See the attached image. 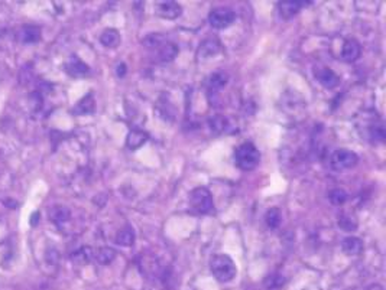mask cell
I'll return each instance as SVG.
<instances>
[{
	"instance_id": "obj_1",
	"label": "cell",
	"mask_w": 386,
	"mask_h": 290,
	"mask_svg": "<svg viewBox=\"0 0 386 290\" xmlns=\"http://www.w3.org/2000/svg\"><path fill=\"white\" fill-rule=\"evenodd\" d=\"M210 270L211 273H213V276L217 278L219 281H222V283L233 280L236 273H237V268H236V264L233 263V260L226 254L214 255L211 258Z\"/></svg>"
},
{
	"instance_id": "obj_2",
	"label": "cell",
	"mask_w": 386,
	"mask_h": 290,
	"mask_svg": "<svg viewBox=\"0 0 386 290\" xmlns=\"http://www.w3.org/2000/svg\"><path fill=\"white\" fill-rule=\"evenodd\" d=\"M234 162L243 171H253L260 162V153L253 143H243L234 152Z\"/></svg>"
},
{
	"instance_id": "obj_3",
	"label": "cell",
	"mask_w": 386,
	"mask_h": 290,
	"mask_svg": "<svg viewBox=\"0 0 386 290\" xmlns=\"http://www.w3.org/2000/svg\"><path fill=\"white\" fill-rule=\"evenodd\" d=\"M359 162V156L347 149H339L330 158V166L333 171H346L354 168Z\"/></svg>"
},
{
	"instance_id": "obj_4",
	"label": "cell",
	"mask_w": 386,
	"mask_h": 290,
	"mask_svg": "<svg viewBox=\"0 0 386 290\" xmlns=\"http://www.w3.org/2000/svg\"><path fill=\"white\" fill-rule=\"evenodd\" d=\"M189 204L192 209L199 214H207L213 209V198L209 189L206 188H196L189 195Z\"/></svg>"
},
{
	"instance_id": "obj_5",
	"label": "cell",
	"mask_w": 386,
	"mask_h": 290,
	"mask_svg": "<svg viewBox=\"0 0 386 290\" xmlns=\"http://www.w3.org/2000/svg\"><path fill=\"white\" fill-rule=\"evenodd\" d=\"M234 19H236V15H234L233 11L226 9V8L214 9V11L210 13V16H209L210 25L214 29L229 28V26L234 22Z\"/></svg>"
},
{
	"instance_id": "obj_6",
	"label": "cell",
	"mask_w": 386,
	"mask_h": 290,
	"mask_svg": "<svg viewBox=\"0 0 386 290\" xmlns=\"http://www.w3.org/2000/svg\"><path fill=\"white\" fill-rule=\"evenodd\" d=\"M156 13H158L161 18H164V19L174 21L178 16H181L182 9H181V6H179L178 3L168 0V2H159V3H156Z\"/></svg>"
},
{
	"instance_id": "obj_7",
	"label": "cell",
	"mask_w": 386,
	"mask_h": 290,
	"mask_svg": "<svg viewBox=\"0 0 386 290\" xmlns=\"http://www.w3.org/2000/svg\"><path fill=\"white\" fill-rule=\"evenodd\" d=\"M220 54V44L216 39H207L204 41L199 47L197 51V58L204 61V59H210L217 57Z\"/></svg>"
},
{
	"instance_id": "obj_8",
	"label": "cell",
	"mask_w": 386,
	"mask_h": 290,
	"mask_svg": "<svg viewBox=\"0 0 386 290\" xmlns=\"http://www.w3.org/2000/svg\"><path fill=\"white\" fill-rule=\"evenodd\" d=\"M307 5L305 2H291V0H285V2H279L278 3V9H279V15L282 19L290 21L291 18H294L297 13L301 11V8Z\"/></svg>"
},
{
	"instance_id": "obj_9",
	"label": "cell",
	"mask_w": 386,
	"mask_h": 290,
	"mask_svg": "<svg viewBox=\"0 0 386 290\" xmlns=\"http://www.w3.org/2000/svg\"><path fill=\"white\" fill-rule=\"evenodd\" d=\"M41 39V29L35 25H24L19 31V41L22 44H36Z\"/></svg>"
},
{
	"instance_id": "obj_10",
	"label": "cell",
	"mask_w": 386,
	"mask_h": 290,
	"mask_svg": "<svg viewBox=\"0 0 386 290\" xmlns=\"http://www.w3.org/2000/svg\"><path fill=\"white\" fill-rule=\"evenodd\" d=\"M360 57V45L357 41L354 39H349L344 42L343 45V51H341V58L347 62H353Z\"/></svg>"
},
{
	"instance_id": "obj_11",
	"label": "cell",
	"mask_w": 386,
	"mask_h": 290,
	"mask_svg": "<svg viewBox=\"0 0 386 290\" xmlns=\"http://www.w3.org/2000/svg\"><path fill=\"white\" fill-rule=\"evenodd\" d=\"M341 250L343 253L347 255H357L362 253L363 250V243L360 238L357 237H347L343 240L341 243Z\"/></svg>"
},
{
	"instance_id": "obj_12",
	"label": "cell",
	"mask_w": 386,
	"mask_h": 290,
	"mask_svg": "<svg viewBox=\"0 0 386 290\" xmlns=\"http://www.w3.org/2000/svg\"><path fill=\"white\" fill-rule=\"evenodd\" d=\"M148 134L142 130H132L128 134V139H126V144L130 151H136L139 149L141 146H143V143L148 140Z\"/></svg>"
},
{
	"instance_id": "obj_13",
	"label": "cell",
	"mask_w": 386,
	"mask_h": 290,
	"mask_svg": "<svg viewBox=\"0 0 386 290\" xmlns=\"http://www.w3.org/2000/svg\"><path fill=\"white\" fill-rule=\"evenodd\" d=\"M317 78H318V81L321 82V85H324L326 88H334V87L339 85L340 82L339 75L336 72H333L331 70H328V68H324V70L320 71Z\"/></svg>"
},
{
	"instance_id": "obj_14",
	"label": "cell",
	"mask_w": 386,
	"mask_h": 290,
	"mask_svg": "<svg viewBox=\"0 0 386 290\" xmlns=\"http://www.w3.org/2000/svg\"><path fill=\"white\" fill-rule=\"evenodd\" d=\"M67 72L72 75V77H82L88 72V67L87 64H84L81 59H78L77 57H72L70 59V62L65 65Z\"/></svg>"
},
{
	"instance_id": "obj_15",
	"label": "cell",
	"mask_w": 386,
	"mask_h": 290,
	"mask_svg": "<svg viewBox=\"0 0 386 290\" xmlns=\"http://www.w3.org/2000/svg\"><path fill=\"white\" fill-rule=\"evenodd\" d=\"M120 41H122V38L116 29H106L100 36V42L106 48H116L120 44Z\"/></svg>"
},
{
	"instance_id": "obj_16",
	"label": "cell",
	"mask_w": 386,
	"mask_h": 290,
	"mask_svg": "<svg viewBox=\"0 0 386 290\" xmlns=\"http://www.w3.org/2000/svg\"><path fill=\"white\" fill-rule=\"evenodd\" d=\"M227 81H229V75L226 72H223V71L214 72V74H211L210 80H209V90L219 91L227 84Z\"/></svg>"
},
{
	"instance_id": "obj_17",
	"label": "cell",
	"mask_w": 386,
	"mask_h": 290,
	"mask_svg": "<svg viewBox=\"0 0 386 290\" xmlns=\"http://www.w3.org/2000/svg\"><path fill=\"white\" fill-rule=\"evenodd\" d=\"M116 243L123 247H130L135 243V231L132 227H125L116 234Z\"/></svg>"
},
{
	"instance_id": "obj_18",
	"label": "cell",
	"mask_w": 386,
	"mask_h": 290,
	"mask_svg": "<svg viewBox=\"0 0 386 290\" xmlns=\"http://www.w3.org/2000/svg\"><path fill=\"white\" fill-rule=\"evenodd\" d=\"M93 255L99 264H109V263H112V261L115 260L116 253H115V250L110 248V247H102V248H99Z\"/></svg>"
},
{
	"instance_id": "obj_19",
	"label": "cell",
	"mask_w": 386,
	"mask_h": 290,
	"mask_svg": "<svg viewBox=\"0 0 386 290\" xmlns=\"http://www.w3.org/2000/svg\"><path fill=\"white\" fill-rule=\"evenodd\" d=\"M94 111V100L93 95H85L84 98H81V101L74 107L72 113L74 114H88Z\"/></svg>"
},
{
	"instance_id": "obj_20",
	"label": "cell",
	"mask_w": 386,
	"mask_h": 290,
	"mask_svg": "<svg viewBox=\"0 0 386 290\" xmlns=\"http://www.w3.org/2000/svg\"><path fill=\"white\" fill-rule=\"evenodd\" d=\"M178 55V48L174 44H166L159 49V59L162 62H171Z\"/></svg>"
},
{
	"instance_id": "obj_21",
	"label": "cell",
	"mask_w": 386,
	"mask_h": 290,
	"mask_svg": "<svg viewBox=\"0 0 386 290\" xmlns=\"http://www.w3.org/2000/svg\"><path fill=\"white\" fill-rule=\"evenodd\" d=\"M265 221H266V225L272 230L278 228L279 224H281V211L278 208L268 209V212L265 215Z\"/></svg>"
},
{
	"instance_id": "obj_22",
	"label": "cell",
	"mask_w": 386,
	"mask_h": 290,
	"mask_svg": "<svg viewBox=\"0 0 386 290\" xmlns=\"http://www.w3.org/2000/svg\"><path fill=\"white\" fill-rule=\"evenodd\" d=\"M209 123H210L211 131H214V133H217V134H222L223 131L227 128V126H229L227 118L223 116L211 117L210 120H209Z\"/></svg>"
},
{
	"instance_id": "obj_23",
	"label": "cell",
	"mask_w": 386,
	"mask_h": 290,
	"mask_svg": "<svg viewBox=\"0 0 386 290\" xmlns=\"http://www.w3.org/2000/svg\"><path fill=\"white\" fill-rule=\"evenodd\" d=\"M70 209L65 208V207H55L51 211V218L55 221L57 224L58 222H65L67 220H70Z\"/></svg>"
},
{
	"instance_id": "obj_24",
	"label": "cell",
	"mask_w": 386,
	"mask_h": 290,
	"mask_svg": "<svg viewBox=\"0 0 386 290\" xmlns=\"http://www.w3.org/2000/svg\"><path fill=\"white\" fill-rule=\"evenodd\" d=\"M339 225L344 231H354L357 228V221L349 214H343L339 218Z\"/></svg>"
},
{
	"instance_id": "obj_25",
	"label": "cell",
	"mask_w": 386,
	"mask_h": 290,
	"mask_svg": "<svg viewBox=\"0 0 386 290\" xmlns=\"http://www.w3.org/2000/svg\"><path fill=\"white\" fill-rule=\"evenodd\" d=\"M328 198H330V202L333 205H343L346 202V199H347V194L343 189H333L330 192Z\"/></svg>"
},
{
	"instance_id": "obj_26",
	"label": "cell",
	"mask_w": 386,
	"mask_h": 290,
	"mask_svg": "<svg viewBox=\"0 0 386 290\" xmlns=\"http://www.w3.org/2000/svg\"><path fill=\"white\" fill-rule=\"evenodd\" d=\"M93 257V251H91V248H88V247H84V248H80L77 253H74L72 254V260L74 261H77V263H87L90 258Z\"/></svg>"
},
{
	"instance_id": "obj_27",
	"label": "cell",
	"mask_w": 386,
	"mask_h": 290,
	"mask_svg": "<svg viewBox=\"0 0 386 290\" xmlns=\"http://www.w3.org/2000/svg\"><path fill=\"white\" fill-rule=\"evenodd\" d=\"M42 97L39 93H32L29 95V105H31V110L32 111H38L41 107H42Z\"/></svg>"
},
{
	"instance_id": "obj_28",
	"label": "cell",
	"mask_w": 386,
	"mask_h": 290,
	"mask_svg": "<svg viewBox=\"0 0 386 290\" xmlns=\"http://www.w3.org/2000/svg\"><path fill=\"white\" fill-rule=\"evenodd\" d=\"M270 283H272V284H269V286H268V289H270V290L279 289V287H282V286H283V278L279 277V276H276V277H272Z\"/></svg>"
},
{
	"instance_id": "obj_29",
	"label": "cell",
	"mask_w": 386,
	"mask_h": 290,
	"mask_svg": "<svg viewBox=\"0 0 386 290\" xmlns=\"http://www.w3.org/2000/svg\"><path fill=\"white\" fill-rule=\"evenodd\" d=\"M125 74H126V65H125V64H119V67H117V75H119V77H125Z\"/></svg>"
},
{
	"instance_id": "obj_30",
	"label": "cell",
	"mask_w": 386,
	"mask_h": 290,
	"mask_svg": "<svg viewBox=\"0 0 386 290\" xmlns=\"http://www.w3.org/2000/svg\"><path fill=\"white\" fill-rule=\"evenodd\" d=\"M38 221H39V212H34L32 214V217H31V225L34 227L38 224Z\"/></svg>"
},
{
	"instance_id": "obj_31",
	"label": "cell",
	"mask_w": 386,
	"mask_h": 290,
	"mask_svg": "<svg viewBox=\"0 0 386 290\" xmlns=\"http://www.w3.org/2000/svg\"><path fill=\"white\" fill-rule=\"evenodd\" d=\"M5 202H6L5 205H6L8 208H16V201H13V199H6Z\"/></svg>"
}]
</instances>
